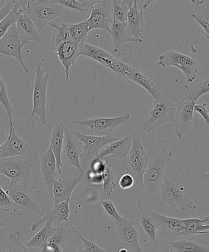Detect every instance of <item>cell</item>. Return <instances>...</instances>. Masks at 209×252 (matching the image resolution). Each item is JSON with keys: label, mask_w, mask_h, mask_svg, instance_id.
I'll list each match as a JSON object with an SVG mask.
<instances>
[{"label": "cell", "mask_w": 209, "mask_h": 252, "mask_svg": "<svg viewBox=\"0 0 209 252\" xmlns=\"http://www.w3.org/2000/svg\"><path fill=\"white\" fill-rule=\"evenodd\" d=\"M81 56L88 57L93 59L112 72L127 80H129L133 70V66L115 58L111 54L104 49L86 42H83L80 44L79 57Z\"/></svg>", "instance_id": "1"}, {"label": "cell", "mask_w": 209, "mask_h": 252, "mask_svg": "<svg viewBox=\"0 0 209 252\" xmlns=\"http://www.w3.org/2000/svg\"><path fill=\"white\" fill-rule=\"evenodd\" d=\"M67 9L54 1H28L26 14L33 22L39 32L50 22L67 13Z\"/></svg>", "instance_id": "2"}, {"label": "cell", "mask_w": 209, "mask_h": 252, "mask_svg": "<svg viewBox=\"0 0 209 252\" xmlns=\"http://www.w3.org/2000/svg\"><path fill=\"white\" fill-rule=\"evenodd\" d=\"M124 161L126 165L127 173L133 177L134 183L140 189H143L144 174L150 158L142 144L139 135L136 132L132 133L131 148Z\"/></svg>", "instance_id": "3"}, {"label": "cell", "mask_w": 209, "mask_h": 252, "mask_svg": "<svg viewBox=\"0 0 209 252\" xmlns=\"http://www.w3.org/2000/svg\"><path fill=\"white\" fill-rule=\"evenodd\" d=\"M176 107V103L166 96L163 95L155 100L151 112L142 126V129L147 133H151L166 123L173 122Z\"/></svg>", "instance_id": "4"}, {"label": "cell", "mask_w": 209, "mask_h": 252, "mask_svg": "<svg viewBox=\"0 0 209 252\" xmlns=\"http://www.w3.org/2000/svg\"><path fill=\"white\" fill-rule=\"evenodd\" d=\"M49 73L44 74V70L39 64H37L33 92V110L29 122L34 116L39 118L42 125L47 126V89Z\"/></svg>", "instance_id": "5"}, {"label": "cell", "mask_w": 209, "mask_h": 252, "mask_svg": "<svg viewBox=\"0 0 209 252\" xmlns=\"http://www.w3.org/2000/svg\"><path fill=\"white\" fill-rule=\"evenodd\" d=\"M35 165L31 159H23L21 157L0 159V175H4L12 184L26 185L32 167Z\"/></svg>", "instance_id": "6"}, {"label": "cell", "mask_w": 209, "mask_h": 252, "mask_svg": "<svg viewBox=\"0 0 209 252\" xmlns=\"http://www.w3.org/2000/svg\"><path fill=\"white\" fill-rule=\"evenodd\" d=\"M116 224V235L111 244L114 252L125 249L129 252H144L139 245V234L134 221L123 217L120 223Z\"/></svg>", "instance_id": "7"}, {"label": "cell", "mask_w": 209, "mask_h": 252, "mask_svg": "<svg viewBox=\"0 0 209 252\" xmlns=\"http://www.w3.org/2000/svg\"><path fill=\"white\" fill-rule=\"evenodd\" d=\"M159 65L163 67L176 66L183 71L188 83H193L197 78L198 63L195 58L175 51H167L159 58Z\"/></svg>", "instance_id": "8"}, {"label": "cell", "mask_w": 209, "mask_h": 252, "mask_svg": "<svg viewBox=\"0 0 209 252\" xmlns=\"http://www.w3.org/2000/svg\"><path fill=\"white\" fill-rule=\"evenodd\" d=\"M173 157V152L163 150L156 159L150 160L144 174L143 184L152 194L163 182L164 170Z\"/></svg>", "instance_id": "9"}, {"label": "cell", "mask_w": 209, "mask_h": 252, "mask_svg": "<svg viewBox=\"0 0 209 252\" xmlns=\"http://www.w3.org/2000/svg\"><path fill=\"white\" fill-rule=\"evenodd\" d=\"M184 191L185 188L172 182L164 175L159 192L160 200L168 204L171 208L178 207L183 211L194 208L192 201L186 196Z\"/></svg>", "instance_id": "10"}, {"label": "cell", "mask_w": 209, "mask_h": 252, "mask_svg": "<svg viewBox=\"0 0 209 252\" xmlns=\"http://www.w3.org/2000/svg\"><path fill=\"white\" fill-rule=\"evenodd\" d=\"M131 118L130 113L114 118H96L93 119L73 121V125L85 126L93 135L112 136L120 125L124 124Z\"/></svg>", "instance_id": "11"}, {"label": "cell", "mask_w": 209, "mask_h": 252, "mask_svg": "<svg viewBox=\"0 0 209 252\" xmlns=\"http://www.w3.org/2000/svg\"><path fill=\"white\" fill-rule=\"evenodd\" d=\"M73 134L82 143L83 150L80 159L83 165L99 155L100 151L110 143L119 139L113 136H97L86 135L78 131L71 129Z\"/></svg>", "instance_id": "12"}, {"label": "cell", "mask_w": 209, "mask_h": 252, "mask_svg": "<svg viewBox=\"0 0 209 252\" xmlns=\"http://www.w3.org/2000/svg\"><path fill=\"white\" fill-rule=\"evenodd\" d=\"M4 190L16 205L17 211L21 210L33 212L41 217L45 214L33 196L28 192L26 185L10 183Z\"/></svg>", "instance_id": "13"}, {"label": "cell", "mask_w": 209, "mask_h": 252, "mask_svg": "<svg viewBox=\"0 0 209 252\" xmlns=\"http://www.w3.org/2000/svg\"><path fill=\"white\" fill-rule=\"evenodd\" d=\"M196 103L190 98L183 95L177 103L175 115L173 120L174 130L178 139H183L190 129L192 124L194 115V106Z\"/></svg>", "instance_id": "14"}, {"label": "cell", "mask_w": 209, "mask_h": 252, "mask_svg": "<svg viewBox=\"0 0 209 252\" xmlns=\"http://www.w3.org/2000/svg\"><path fill=\"white\" fill-rule=\"evenodd\" d=\"M91 14L87 19L89 31L102 29L110 32L113 20L112 1L109 0L96 1L90 9Z\"/></svg>", "instance_id": "15"}, {"label": "cell", "mask_w": 209, "mask_h": 252, "mask_svg": "<svg viewBox=\"0 0 209 252\" xmlns=\"http://www.w3.org/2000/svg\"><path fill=\"white\" fill-rule=\"evenodd\" d=\"M129 80L145 89L155 100L163 96V83L158 74L134 66Z\"/></svg>", "instance_id": "16"}, {"label": "cell", "mask_w": 209, "mask_h": 252, "mask_svg": "<svg viewBox=\"0 0 209 252\" xmlns=\"http://www.w3.org/2000/svg\"><path fill=\"white\" fill-rule=\"evenodd\" d=\"M83 150V144L73 132L70 128L65 127L61 159H63L69 167H75L79 170L80 174L83 175L82 167L80 165V157Z\"/></svg>", "instance_id": "17"}, {"label": "cell", "mask_w": 209, "mask_h": 252, "mask_svg": "<svg viewBox=\"0 0 209 252\" xmlns=\"http://www.w3.org/2000/svg\"><path fill=\"white\" fill-rule=\"evenodd\" d=\"M22 49V46L17 35L16 27L14 24L0 39V54L16 59L24 72L28 74V68L24 63Z\"/></svg>", "instance_id": "18"}, {"label": "cell", "mask_w": 209, "mask_h": 252, "mask_svg": "<svg viewBox=\"0 0 209 252\" xmlns=\"http://www.w3.org/2000/svg\"><path fill=\"white\" fill-rule=\"evenodd\" d=\"M137 211L135 215V227L139 234L149 240L156 243L157 232L158 231V224L153 217L149 213L143 202L141 200L137 202Z\"/></svg>", "instance_id": "19"}, {"label": "cell", "mask_w": 209, "mask_h": 252, "mask_svg": "<svg viewBox=\"0 0 209 252\" xmlns=\"http://www.w3.org/2000/svg\"><path fill=\"white\" fill-rule=\"evenodd\" d=\"M83 175L77 177L63 176L53 183L52 201L53 205L63 202H70L71 194L78 184L82 181Z\"/></svg>", "instance_id": "20"}, {"label": "cell", "mask_w": 209, "mask_h": 252, "mask_svg": "<svg viewBox=\"0 0 209 252\" xmlns=\"http://www.w3.org/2000/svg\"><path fill=\"white\" fill-rule=\"evenodd\" d=\"M80 44L70 39L61 43L56 49V55L65 69V80L67 83L70 78L71 68L79 58Z\"/></svg>", "instance_id": "21"}, {"label": "cell", "mask_w": 209, "mask_h": 252, "mask_svg": "<svg viewBox=\"0 0 209 252\" xmlns=\"http://www.w3.org/2000/svg\"><path fill=\"white\" fill-rule=\"evenodd\" d=\"M10 130L7 139L0 148V159L1 158L21 157L29 152L28 143L24 142L17 135L13 123L9 122Z\"/></svg>", "instance_id": "22"}, {"label": "cell", "mask_w": 209, "mask_h": 252, "mask_svg": "<svg viewBox=\"0 0 209 252\" xmlns=\"http://www.w3.org/2000/svg\"><path fill=\"white\" fill-rule=\"evenodd\" d=\"M70 214V202H63L58 204L54 205L52 209L47 212L40 219L32 224L31 231L35 232L39 226L46 223V222H49L52 224H55L58 226L61 223H63V222L65 221L70 227L72 226V224L68 221Z\"/></svg>", "instance_id": "23"}, {"label": "cell", "mask_w": 209, "mask_h": 252, "mask_svg": "<svg viewBox=\"0 0 209 252\" xmlns=\"http://www.w3.org/2000/svg\"><path fill=\"white\" fill-rule=\"evenodd\" d=\"M15 26L22 47L28 44L31 41L42 43L40 35L35 25L26 14H20L17 17Z\"/></svg>", "instance_id": "24"}, {"label": "cell", "mask_w": 209, "mask_h": 252, "mask_svg": "<svg viewBox=\"0 0 209 252\" xmlns=\"http://www.w3.org/2000/svg\"><path fill=\"white\" fill-rule=\"evenodd\" d=\"M131 146L132 137L128 135L105 146L104 149L100 151L97 158L104 160L109 159L124 160L129 155Z\"/></svg>", "instance_id": "25"}, {"label": "cell", "mask_w": 209, "mask_h": 252, "mask_svg": "<svg viewBox=\"0 0 209 252\" xmlns=\"http://www.w3.org/2000/svg\"><path fill=\"white\" fill-rule=\"evenodd\" d=\"M40 161L42 175L45 181L48 196L52 199L53 183L56 180V164L55 157L50 148L46 152L39 153L38 156Z\"/></svg>", "instance_id": "26"}, {"label": "cell", "mask_w": 209, "mask_h": 252, "mask_svg": "<svg viewBox=\"0 0 209 252\" xmlns=\"http://www.w3.org/2000/svg\"><path fill=\"white\" fill-rule=\"evenodd\" d=\"M147 211L158 224V229H160V235L166 237L179 236L184 230L181 219L163 216L155 212L153 209L146 206Z\"/></svg>", "instance_id": "27"}, {"label": "cell", "mask_w": 209, "mask_h": 252, "mask_svg": "<svg viewBox=\"0 0 209 252\" xmlns=\"http://www.w3.org/2000/svg\"><path fill=\"white\" fill-rule=\"evenodd\" d=\"M137 1H134L130 7L127 17V26L132 36L139 42L144 40L145 31V19L144 9L139 10Z\"/></svg>", "instance_id": "28"}, {"label": "cell", "mask_w": 209, "mask_h": 252, "mask_svg": "<svg viewBox=\"0 0 209 252\" xmlns=\"http://www.w3.org/2000/svg\"><path fill=\"white\" fill-rule=\"evenodd\" d=\"M65 125L62 122L54 125L50 137V147L56 159V174H62L61 167H63L61 152H62L64 137H65Z\"/></svg>", "instance_id": "29"}, {"label": "cell", "mask_w": 209, "mask_h": 252, "mask_svg": "<svg viewBox=\"0 0 209 252\" xmlns=\"http://www.w3.org/2000/svg\"><path fill=\"white\" fill-rule=\"evenodd\" d=\"M184 230L179 236L191 238L197 235H209V216H201L198 218L181 219Z\"/></svg>", "instance_id": "30"}, {"label": "cell", "mask_w": 209, "mask_h": 252, "mask_svg": "<svg viewBox=\"0 0 209 252\" xmlns=\"http://www.w3.org/2000/svg\"><path fill=\"white\" fill-rule=\"evenodd\" d=\"M109 33L112 36L113 44H114L113 51L115 53L119 52L122 44L129 43V42H139L132 35L131 32L128 28L127 24L121 23L114 19L113 20Z\"/></svg>", "instance_id": "31"}, {"label": "cell", "mask_w": 209, "mask_h": 252, "mask_svg": "<svg viewBox=\"0 0 209 252\" xmlns=\"http://www.w3.org/2000/svg\"><path fill=\"white\" fill-rule=\"evenodd\" d=\"M169 244L177 252H209L208 246L194 238L170 242Z\"/></svg>", "instance_id": "32"}, {"label": "cell", "mask_w": 209, "mask_h": 252, "mask_svg": "<svg viewBox=\"0 0 209 252\" xmlns=\"http://www.w3.org/2000/svg\"><path fill=\"white\" fill-rule=\"evenodd\" d=\"M52 28L53 29L52 36L51 47L52 51H56L57 47L63 42L70 40V32H69L68 24L63 22L58 24L52 21L49 23Z\"/></svg>", "instance_id": "33"}, {"label": "cell", "mask_w": 209, "mask_h": 252, "mask_svg": "<svg viewBox=\"0 0 209 252\" xmlns=\"http://www.w3.org/2000/svg\"><path fill=\"white\" fill-rule=\"evenodd\" d=\"M55 230V228H53L52 224L49 222H46L41 230L26 243V246L28 248H43L47 241L52 236Z\"/></svg>", "instance_id": "34"}, {"label": "cell", "mask_w": 209, "mask_h": 252, "mask_svg": "<svg viewBox=\"0 0 209 252\" xmlns=\"http://www.w3.org/2000/svg\"><path fill=\"white\" fill-rule=\"evenodd\" d=\"M186 92L184 96L190 98L196 103L199 98L209 92V76L207 75L200 82L193 86H185Z\"/></svg>", "instance_id": "35"}, {"label": "cell", "mask_w": 209, "mask_h": 252, "mask_svg": "<svg viewBox=\"0 0 209 252\" xmlns=\"http://www.w3.org/2000/svg\"><path fill=\"white\" fill-rule=\"evenodd\" d=\"M72 226H71V229L68 230L64 227L63 223L60 224L55 228L52 236L49 239L46 243L62 248L70 239L75 237L76 234L73 231Z\"/></svg>", "instance_id": "36"}, {"label": "cell", "mask_w": 209, "mask_h": 252, "mask_svg": "<svg viewBox=\"0 0 209 252\" xmlns=\"http://www.w3.org/2000/svg\"><path fill=\"white\" fill-rule=\"evenodd\" d=\"M68 27L71 40L78 44L85 42L90 32L87 19L78 24H68Z\"/></svg>", "instance_id": "37"}, {"label": "cell", "mask_w": 209, "mask_h": 252, "mask_svg": "<svg viewBox=\"0 0 209 252\" xmlns=\"http://www.w3.org/2000/svg\"><path fill=\"white\" fill-rule=\"evenodd\" d=\"M22 233L17 231L9 234L8 239L2 241L5 243L7 252H28V248L22 243Z\"/></svg>", "instance_id": "38"}, {"label": "cell", "mask_w": 209, "mask_h": 252, "mask_svg": "<svg viewBox=\"0 0 209 252\" xmlns=\"http://www.w3.org/2000/svg\"><path fill=\"white\" fill-rule=\"evenodd\" d=\"M11 1L12 9L9 14L0 22V39L7 33L9 29L16 24L17 17L21 14L18 7H17L16 1Z\"/></svg>", "instance_id": "39"}, {"label": "cell", "mask_w": 209, "mask_h": 252, "mask_svg": "<svg viewBox=\"0 0 209 252\" xmlns=\"http://www.w3.org/2000/svg\"><path fill=\"white\" fill-rule=\"evenodd\" d=\"M103 192L105 196H111L114 190L116 189L117 185L115 182V174L108 160L104 172L103 173Z\"/></svg>", "instance_id": "40"}, {"label": "cell", "mask_w": 209, "mask_h": 252, "mask_svg": "<svg viewBox=\"0 0 209 252\" xmlns=\"http://www.w3.org/2000/svg\"><path fill=\"white\" fill-rule=\"evenodd\" d=\"M111 1L113 19L121 23L127 24L130 7L128 6L126 1L113 0Z\"/></svg>", "instance_id": "41"}, {"label": "cell", "mask_w": 209, "mask_h": 252, "mask_svg": "<svg viewBox=\"0 0 209 252\" xmlns=\"http://www.w3.org/2000/svg\"><path fill=\"white\" fill-rule=\"evenodd\" d=\"M96 1H76V0H55V3L66 9L85 12L90 10Z\"/></svg>", "instance_id": "42"}, {"label": "cell", "mask_w": 209, "mask_h": 252, "mask_svg": "<svg viewBox=\"0 0 209 252\" xmlns=\"http://www.w3.org/2000/svg\"><path fill=\"white\" fill-rule=\"evenodd\" d=\"M0 103L6 111L7 117L9 118V122H12V115L15 112V110L12 108L11 103L9 102L6 84L4 83L1 76H0Z\"/></svg>", "instance_id": "43"}, {"label": "cell", "mask_w": 209, "mask_h": 252, "mask_svg": "<svg viewBox=\"0 0 209 252\" xmlns=\"http://www.w3.org/2000/svg\"><path fill=\"white\" fill-rule=\"evenodd\" d=\"M192 18L195 19L202 27L206 38L209 39V4L203 10L201 14H193Z\"/></svg>", "instance_id": "44"}, {"label": "cell", "mask_w": 209, "mask_h": 252, "mask_svg": "<svg viewBox=\"0 0 209 252\" xmlns=\"http://www.w3.org/2000/svg\"><path fill=\"white\" fill-rule=\"evenodd\" d=\"M103 206V211L104 213L109 217L110 219L114 220L115 223H121L123 217L118 213L116 208L112 201L109 200H102L101 201Z\"/></svg>", "instance_id": "45"}, {"label": "cell", "mask_w": 209, "mask_h": 252, "mask_svg": "<svg viewBox=\"0 0 209 252\" xmlns=\"http://www.w3.org/2000/svg\"><path fill=\"white\" fill-rule=\"evenodd\" d=\"M0 211L14 212L17 211L16 205L1 186H0Z\"/></svg>", "instance_id": "46"}, {"label": "cell", "mask_w": 209, "mask_h": 252, "mask_svg": "<svg viewBox=\"0 0 209 252\" xmlns=\"http://www.w3.org/2000/svg\"><path fill=\"white\" fill-rule=\"evenodd\" d=\"M72 228L73 231H75L76 235H77L80 238L83 244V246H84V250L80 251L81 252H114L111 246H110L106 249L100 248L93 242L88 241L87 239L83 238L73 226H72Z\"/></svg>", "instance_id": "47"}, {"label": "cell", "mask_w": 209, "mask_h": 252, "mask_svg": "<svg viewBox=\"0 0 209 252\" xmlns=\"http://www.w3.org/2000/svg\"><path fill=\"white\" fill-rule=\"evenodd\" d=\"M107 160H104L100 158H95L91 160L90 170L97 174H103L104 172Z\"/></svg>", "instance_id": "48"}, {"label": "cell", "mask_w": 209, "mask_h": 252, "mask_svg": "<svg viewBox=\"0 0 209 252\" xmlns=\"http://www.w3.org/2000/svg\"><path fill=\"white\" fill-rule=\"evenodd\" d=\"M119 186L122 189H131L134 184L133 177L131 175L128 174L122 175L119 181Z\"/></svg>", "instance_id": "49"}, {"label": "cell", "mask_w": 209, "mask_h": 252, "mask_svg": "<svg viewBox=\"0 0 209 252\" xmlns=\"http://www.w3.org/2000/svg\"><path fill=\"white\" fill-rule=\"evenodd\" d=\"M207 103L203 102L201 104H196L194 106V113L198 112L202 116L204 120H205L206 124L209 125V116L207 108Z\"/></svg>", "instance_id": "50"}, {"label": "cell", "mask_w": 209, "mask_h": 252, "mask_svg": "<svg viewBox=\"0 0 209 252\" xmlns=\"http://www.w3.org/2000/svg\"><path fill=\"white\" fill-rule=\"evenodd\" d=\"M87 178L88 182L93 185H103V179L102 174H97L89 169L87 172Z\"/></svg>", "instance_id": "51"}, {"label": "cell", "mask_w": 209, "mask_h": 252, "mask_svg": "<svg viewBox=\"0 0 209 252\" xmlns=\"http://www.w3.org/2000/svg\"><path fill=\"white\" fill-rule=\"evenodd\" d=\"M11 9V1H7L2 8L0 9V22L9 14Z\"/></svg>", "instance_id": "52"}, {"label": "cell", "mask_w": 209, "mask_h": 252, "mask_svg": "<svg viewBox=\"0 0 209 252\" xmlns=\"http://www.w3.org/2000/svg\"><path fill=\"white\" fill-rule=\"evenodd\" d=\"M7 139V136L6 135L4 130H0V148L2 147Z\"/></svg>", "instance_id": "53"}, {"label": "cell", "mask_w": 209, "mask_h": 252, "mask_svg": "<svg viewBox=\"0 0 209 252\" xmlns=\"http://www.w3.org/2000/svg\"><path fill=\"white\" fill-rule=\"evenodd\" d=\"M62 252H81V251H78L75 248H71V247L63 246L62 247Z\"/></svg>", "instance_id": "54"}, {"label": "cell", "mask_w": 209, "mask_h": 252, "mask_svg": "<svg viewBox=\"0 0 209 252\" xmlns=\"http://www.w3.org/2000/svg\"><path fill=\"white\" fill-rule=\"evenodd\" d=\"M4 226H6V223H4V222L2 221L1 219H0V228H1V227Z\"/></svg>", "instance_id": "55"}, {"label": "cell", "mask_w": 209, "mask_h": 252, "mask_svg": "<svg viewBox=\"0 0 209 252\" xmlns=\"http://www.w3.org/2000/svg\"><path fill=\"white\" fill-rule=\"evenodd\" d=\"M117 252H129L125 249H120Z\"/></svg>", "instance_id": "56"}, {"label": "cell", "mask_w": 209, "mask_h": 252, "mask_svg": "<svg viewBox=\"0 0 209 252\" xmlns=\"http://www.w3.org/2000/svg\"><path fill=\"white\" fill-rule=\"evenodd\" d=\"M7 1H0V4H5L6 3Z\"/></svg>", "instance_id": "57"}, {"label": "cell", "mask_w": 209, "mask_h": 252, "mask_svg": "<svg viewBox=\"0 0 209 252\" xmlns=\"http://www.w3.org/2000/svg\"><path fill=\"white\" fill-rule=\"evenodd\" d=\"M5 252H7V251Z\"/></svg>", "instance_id": "58"}]
</instances>
